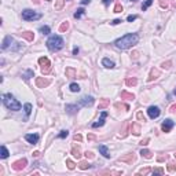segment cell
I'll use <instances>...</instances> for the list:
<instances>
[{"label": "cell", "instance_id": "cell-1", "mask_svg": "<svg viewBox=\"0 0 176 176\" xmlns=\"http://www.w3.org/2000/svg\"><path fill=\"white\" fill-rule=\"evenodd\" d=\"M138 41H139V36L136 33H127L125 36L120 37L118 40H116L114 44L116 47L120 48V50H128V48H131L132 45L138 44Z\"/></svg>", "mask_w": 176, "mask_h": 176}, {"label": "cell", "instance_id": "cell-2", "mask_svg": "<svg viewBox=\"0 0 176 176\" xmlns=\"http://www.w3.org/2000/svg\"><path fill=\"white\" fill-rule=\"evenodd\" d=\"M3 103H4V106H6L9 110H12V112H18V110H21V107H22L21 103H19L11 94H4V95H3Z\"/></svg>", "mask_w": 176, "mask_h": 176}, {"label": "cell", "instance_id": "cell-3", "mask_svg": "<svg viewBox=\"0 0 176 176\" xmlns=\"http://www.w3.org/2000/svg\"><path fill=\"white\" fill-rule=\"evenodd\" d=\"M45 44H47V47H48L50 51H59L62 47H63V39H62L61 36L54 35L47 40Z\"/></svg>", "mask_w": 176, "mask_h": 176}, {"label": "cell", "instance_id": "cell-4", "mask_svg": "<svg viewBox=\"0 0 176 176\" xmlns=\"http://www.w3.org/2000/svg\"><path fill=\"white\" fill-rule=\"evenodd\" d=\"M39 65H40V69H41V73H43V74H48L50 72L53 70L51 62H50V59H48L47 56L39 58Z\"/></svg>", "mask_w": 176, "mask_h": 176}, {"label": "cell", "instance_id": "cell-5", "mask_svg": "<svg viewBox=\"0 0 176 176\" xmlns=\"http://www.w3.org/2000/svg\"><path fill=\"white\" fill-rule=\"evenodd\" d=\"M41 18V14H39V12H36L33 10H24L22 11V19H25V21H36V19H40Z\"/></svg>", "mask_w": 176, "mask_h": 176}, {"label": "cell", "instance_id": "cell-6", "mask_svg": "<svg viewBox=\"0 0 176 176\" xmlns=\"http://www.w3.org/2000/svg\"><path fill=\"white\" fill-rule=\"evenodd\" d=\"M26 164H28L26 158H21V160H18V161H15V162H12V164H11V168H12L14 171H22L24 168L26 167Z\"/></svg>", "mask_w": 176, "mask_h": 176}, {"label": "cell", "instance_id": "cell-7", "mask_svg": "<svg viewBox=\"0 0 176 176\" xmlns=\"http://www.w3.org/2000/svg\"><path fill=\"white\" fill-rule=\"evenodd\" d=\"M51 84L50 79H44V77H37L36 79V87L37 88H47Z\"/></svg>", "mask_w": 176, "mask_h": 176}, {"label": "cell", "instance_id": "cell-8", "mask_svg": "<svg viewBox=\"0 0 176 176\" xmlns=\"http://www.w3.org/2000/svg\"><path fill=\"white\" fill-rule=\"evenodd\" d=\"M173 125H175V123H173L171 118H167V120H164L162 124H161V129H162L164 132H169L172 128H173Z\"/></svg>", "mask_w": 176, "mask_h": 176}, {"label": "cell", "instance_id": "cell-9", "mask_svg": "<svg viewBox=\"0 0 176 176\" xmlns=\"http://www.w3.org/2000/svg\"><path fill=\"white\" fill-rule=\"evenodd\" d=\"M160 113H161V110H160L157 106H150L149 109H147V114H149V117L150 118H157L160 116Z\"/></svg>", "mask_w": 176, "mask_h": 176}, {"label": "cell", "instance_id": "cell-10", "mask_svg": "<svg viewBox=\"0 0 176 176\" xmlns=\"http://www.w3.org/2000/svg\"><path fill=\"white\" fill-rule=\"evenodd\" d=\"M80 107L81 105H76V103H73V105H66L65 106V110H66V113H69V114H76L77 112L80 110Z\"/></svg>", "mask_w": 176, "mask_h": 176}, {"label": "cell", "instance_id": "cell-11", "mask_svg": "<svg viewBox=\"0 0 176 176\" xmlns=\"http://www.w3.org/2000/svg\"><path fill=\"white\" fill-rule=\"evenodd\" d=\"M120 162H127V164H132L133 161H135V154L133 153H128V154H125L123 157H120L118 158Z\"/></svg>", "mask_w": 176, "mask_h": 176}, {"label": "cell", "instance_id": "cell-12", "mask_svg": "<svg viewBox=\"0 0 176 176\" xmlns=\"http://www.w3.org/2000/svg\"><path fill=\"white\" fill-rule=\"evenodd\" d=\"M80 105L85 106V107H91L94 105V98L92 97H83L80 99Z\"/></svg>", "mask_w": 176, "mask_h": 176}, {"label": "cell", "instance_id": "cell-13", "mask_svg": "<svg viewBox=\"0 0 176 176\" xmlns=\"http://www.w3.org/2000/svg\"><path fill=\"white\" fill-rule=\"evenodd\" d=\"M107 117V112H105V110H102V113H100V118L98 120L97 123L92 124V128H99V127H102L103 124H105V118Z\"/></svg>", "mask_w": 176, "mask_h": 176}, {"label": "cell", "instance_id": "cell-14", "mask_svg": "<svg viewBox=\"0 0 176 176\" xmlns=\"http://www.w3.org/2000/svg\"><path fill=\"white\" fill-rule=\"evenodd\" d=\"M14 43V39L11 37V36H6L4 37V40H3V44H1V50H7L10 48V45Z\"/></svg>", "mask_w": 176, "mask_h": 176}, {"label": "cell", "instance_id": "cell-15", "mask_svg": "<svg viewBox=\"0 0 176 176\" xmlns=\"http://www.w3.org/2000/svg\"><path fill=\"white\" fill-rule=\"evenodd\" d=\"M25 139H26L29 143L36 144V143L39 142V135H37V133H26V135H25Z\"/></svg>", "mask_w": 176, "mask_h": 176}, {"label": "cell", "instance_id": "cell-16", "mask_svg": "<svg viewBox=\"0 0 176 176\" xmlns=\"http://www.w3.org/2000/svg\"><path fill=\"white\" fill-rule=\"evenodd\" d=\"M19 35L22 36L24 39H26L28 41H33V40H35V33H33V32H30V30L22 32V33H19Z\"/></svg>", "mask_w": 176, "mask_h": 176}, {"label": "cell", "instance_id": "cell-17", "mask_svg": "<svg viewBox=\"0 0 176 176\" xmlns=\"http://www.w3.org/2000/svg\"><path fill=\"white\" fill-rule=\"evenodd\" d=\"M158 77H160V70H158V69H151V70H150V74H149V79H147V81L157 80Z\"/></svg>", "mask_w": 176, "mask_h": 176}, {"label": "cell", "instance_id": "cell-18", "mask_svg": "<svg viewBox=\"0 0 176 176\" xmlns=\"http://www.w3.org/2000/svg\"><path fill=\"white\" fill-rule=\"evenodd\" d=\"M65 74H66V77H68V79H74V77H76V74H77V72H76L74 68H66Z\"/></svg>", "mask_w": 176, "mask_h": 176}, {"label": "cell", "instance_id": "cell-19", "mask_svg": "<svg viewBox=\"0 0 176 176\" xmlns=\"http://www.w3.org/2000/svg\"><path fill=\"white\" fill-rule=\"evenodd\" d=\"M131 132L135 135V136L141 135V125H139L138 123H132L131 124Z\"/></svg>", "mask_w": 176, "mask_h": 176}, {"label": "cell", "instance_id": "cell-20", "mask_svg": "<svg viewBox=\"0 0 176 176\" xmlns=\"http://www.w3.org/2000/svg\"><path fill=\"white\" fill-rule=\"evenodd\" d=\"M99 151H100V154H102L103 157L110 158V151H109V149L106 147L105 144H100V146H99Z\"/></svg>", "mask_w": 176, "mask_h": 176}, {"label": "cell", "instance_id": "cell-21", "mask_svg": "<svg viewBox=\"0 0 176 176\" xmlns=\"http://www.w3.org/2000/svg\"><path fill=\"white\" fill-rule=\"evenodd\" d=\"M102 65H103L105 68H107V69H113V68H114V62L110 61L109 58H103V59H102Z\"/></svg>", "mask_w": 176, "mask_h": 176}, {"label": "cell", "instance_id": "cell-22", "mask_svg": "<svg viewBox=\"0 0 176 176\" xmlns=\"http://www.w3.org/2000/svg\"><path fill=\"white\" fill-rule=\"evenodd\" d=\"M125 84L128 87H135L138 84V79L136 77H128V79H125Z\"/></svg>", "mask_w": 176, "mask_h": 176}, {"label": "cell", "instance_id": "cell-23", "mask_svg": "<svg viewBox=\"0 0 176 176\" xmlns=\"http://www.w3.org/2000/svg\"><path fill=\"white\" fill-rule=\"evenodd\" d=\"M109 105H110V100H109V99H102V100L99 102V105H98V109H99V110H105Z\"/></svg>", "mask_w": 176, "mask_h": 176}, {"label": "cell", "instance_id": "cell-24", "mask_svg": "<svg viewBox=\"0 0 176 176\" xmlns=\"http://www.w3.org/2000/svg\"><path fill=\"white\" fill-rule=\"evenodd\" d=\"M141 154H142V157H144V158H147V160L153 158V153H151L150 150H147V149H142Z\"/></svg>", "mask_w": 176, "mask_h": 176}, {"label": "cell", "instance_id": "cell-25", "mask_svg": "<svg viewBox=\"0 0 176 176\" xmlns=\"http://www.w3.org/2000/svg\"><path fill=\"white\" fill-rule=\"evenodd\" d=\"M121 99H128V100H132V99H135V95H133L132 92L123 91V92H121Z\"/></svg>", "mask_w": 176, "mask_h": 176}, {"label": "cell", "instance_id": "cell-26", "mask_svg": "<svg viewBox=\"0 0 176 176\" xmlns=\"http://www.w3.org/2000/svg\"><path fill=\"white\" fill-rule=\"evenodd\" d=\"M91 167H92V165H91L89 162H87V161H81V162L79 164V168H80V169H83V171H85V169H89Z\"/></svg>", "mask_w": 176, "mask_h": 176}, {"label": "cell", "instance_id": "cell-27", "mask_svg": "<svg viewBox=\"0 0 176 176\" xmlns=\"http://www.w3.org/2000/svg\"><path fill=\"white\" fill-rule=\"evenodd\" d=\"M68 29H69V22H68V21H65V22H62V24H61V26H59V29H58V30L63 33V32H66Z\"/></svg>", "mask_w": 176, "mask_h": 176}, {"label": "cell", "instance_id": "cell-28", "mask_svg": "<svg viewBox=\"0 0 176 176\" xmlns=\"http://www.w3.org/2000/svg\"><path fill=\"white\" fill-rule=\"evenodd\" d=\"M9 150H7V147H6V146H1V154H0V157H1V158H7V157H9Z\"/></svg>", "mask_w": 176, "mask_h": 176}, {"label": "cell", "instance_id": "cell-29", "mask_svg": "<svg viewBox=\"0 0 176 176\" xmlns=\"http://www.w3.org/2000/svg\"><path fill=\"white\" fill-rule=\"evenodd\" d=\"M72 154H73L76 158H80V157H81V151H80L79 147H73V149H72Z\"/></svg>", "mask_w": 176, "mask_h": 176}, {"label": "cell", "instance_id": "cell-30", "mask_svg": "<svg viewBox=\"0 0 176 176\" xmlns=\"http://www.w3.org/2000/svg\"><path fill=\"white\" fill-rule=\"evenodd\" d=\"M153 1H154V0H146V1L143 3V6H142V10H143V11H146V10H147L150 6L153 4Z\"/></svg>", "mask_w": 176, "mask_h": 176}, {"label": "cell", "instance_id": "cell-31", "mask_svg": "<svg viewBox=\"0 0 176 176\" xmlns=\"http://www.w3.org/2000/svg\"><path fill=\"white\" fill-rule=\"evenodd\" d=\"M84 12H85V11H84V9H79L77 11H76V12H74V18H76V19L81 18L83 15H84Z\"/></svg>", "mask_w": 176, "mask_h": 176}, {"label": "cell", "instance_id": "cell-32", "mask_svg": "<svg viewBox=\"0 0 176 176\" xmlns=\"http://www.w3.org/2000/svg\"><path fill=\"white\" fill-rule=\"evenodd\" d=\"M69 88H70L72 92H79V91H80V85H79V84H76V83H72Z\"/></svg>", "mask_w": 176, "mask_h": 176}, {"label": "cell", "instance_id": "cell-33", "mask_svg": "<svg viewBox=\"0 0 176 176\" xmlns=\"http://www.w3.org/2000/svg\"><path fill=\"white\" fill-rule=\"evenodd\" d=\"M151 172L154 173V175H164V169L162 168H154V169H151Z\"/></svg>", "mask_w": 176, "mask_h": 176}, {"label": "cell", "instance_id": "cell-34", "mask_svg": "<svg viewBox=\"0 0 176 176\" xmlns=\"http://www.w3.org/2000/svg\"><path fill=\"white\" fill-rule=\"evenodd\" d=\"M168 172H175L176 171V164L175 162H168Z\"/></svg>", "mask_w": 176, "mask_h": 176}, {"label": "cell", "instance_id": "cell-35", "mask_svg": "<svg viewBox=\"0 0 176 176\" xmlns=\"http://www.w3.org/2000/svg\"><path fill=\"white\" fill-rule=\"evenodd\" d=\"M24 109H25V113H26V116H29L30 113H32V105H30V103H25Z\"/></svg>", "mask_w": 176, "mask_h": 176}, {"label": "cell", "instance_id": "cell-36", "mask_svg": "<svg viewBox=\"0 0 176 176\" xmlns=\"http://www.w3.org/2000/svg\"><path fill=\"white\" fill-rule=\"evenodd\" d=\"M114 107H116V109H125V110H129V106L124 105V103H116Z\"/></svg>", "mask_w": 176, "mask_h": 176}, {"label": "cell", "instance_id": "cell-37", "mask_svg": "<svg viewBox=\"0 0 176 176\" xmlns=\"http://www.w3.org/2000/svg\"><path fill=\"white\" fill-rule=\"evenodd\" d=\"M22 77H24L25 80L30 79V77H33V70H28L26 73H24V74H22Z\"/></svg>", "mask_w": 176, "mask_h": 176}, {"label": "cell", "instance_id": "cell-38", "mask_svg": "<svg viewBox=\"0 0 176 176\" xmlns=\"http://www.w3.org/2000/svg\"><path fill=\"white\" fill-rule=\"evenodd\" d=\"M68 135H69V131L63 129V131H61V133L58 135V138H59V139H65V138H68Z\"/></svg>", "mask_w": 176, "mask_h": 176}, {"label": "cell", "instance_id": "cell-39", "mask_svg": "<svg viewBox=\"0 0 176 176\" xmlns=\"http://www.w3.org/2000/svg\"><path fill=\"white\" fill-rule=\"evenodd\" d=\"M40 33H43V35H48V33H50V26H41L40 28Z\"/></svg>", "mask_w": 176, "mask_h": 176}, {"label": "cell", "instance_id": "cell-40", "mask_svg": "<svg viewBox=\"0 0 176 176\" xmlns=\"http://www.w3.org/2000/svg\"><path fill=\"white\" fill-rule=\"evenodd\" d=\"M66 165H68L69 169H74V168H76V164H74L72 160H66Z\"/></svg>", "mask_w": 176, "mask_h": 176}, {"label": "cell", "instance_id": "cell-41", "mask_svg": "<svg viewBox=\"0 0 176 176\" xmlns=\"http://www.w3.org/2000/svg\"><path fill=\"white\" fill-rule=\"evenodd\" d=\"M63 3H65V0H58L55 4V10H61L63 7Z\"/></svg>", "mask_w": 176, "mask_h": 176}, {"label": "cell", "instance_id": "cell-42", "mask_svg": "<svg viewBox=\"0 0 176 176\" xmlns=\"http://www.w3.org/2000/svg\"><path fill=\"white\" fill-rule=\"evenodd\" d=\"M114 12H117V14H118V12H123V6H121L120 3H117L114 6Z\"/></svg>", "mask_w": 176, "mask_h": 176}, {"label": "cell", "instance_id": "cell-43", "mask_svg": "<svg viewBox=\"0 0 176 176\" xmlns=\"http://www.w3.org/2000/svg\"><path fill=\"white\" fill-rule=\"evenodd\" d=\"M149 172H151V169H150V168H144V169H141V171L138 172V175H147Z\"/></svg>", "mask_w": 176, "mask_h": 176}, {"label": "cell", "instance_id": "cell-44", "mask_svg": "<svg viewBox=\"0 0 176 176\" xmlns=\"http://www.w3.org/2000/svg\"><path fill=\"white\" fill-rule=\"evenodd\" d=\"M136 118H138L139 121H143V123L146 121V118H144V116H143V113H142V112H138V114H136Z\"/></svg>", "mask_w": 176, "mask_h": 176}, {"label": "cell", "instance_id": "cell-45", "mask_svg": "<svg viewBox=\"0 0 176 176\" xmlns=\"http://www.w3.org/2000/svg\"><path fill=\"white\" fill-rule=\"evenodd\" d=\"M127 128H128V123L124 125V128H123V132H121V138H125L127 136Z\"/></svg>", "mask_w": 176, "mask_h": 176}, {"label": "cell", "instance_id": "cell-46", "mask_svg": "<svg viewBox=\"0 0 176 176\" xmlns=\"http://www.w3.org/2000/svg\"><path fill=\"white\" fill-rule=\"evenodd\" d=\"M85 157H87V160L89 158V160H92L95 156H94V153L92 151H85Z\"/></svg>", "mask_w": 176, "mask_h": 176}, {"label": "cell", "instance_id": "cell-47", "mask_svg": "<svg viewBox=\"0 0 176 176\" xmlns=\"http://www.w3.org/2000/svg\"><path fill=\"white\" fill-rule=\"evenodd\" d=\"M161 66H162L164 69H169V68H171V62H169V61H168V62H164Z\"/></svg>", "mask_w": 176, "mask_h": 176}, {"label": "cell", "instance_id": "cell-48", "mask_svg": "<svg viewBox=\"0 0 176 176\" xmlns=\"http://www.w3.org/2000/svg\"><path fill=\"white\" fill-rule=\"evenodd\" d=\"M81 139H83V136H81L80 133H76V135H74V141H77V142H81Z\"/></svg>", "mask_w": 176, "mask_h": 176}, {"label": "cell", "instance_id": "cell-49", "mask_svg": "<svg viewBox=\"0 0 176 176\" xmlns=\"http://www.w3.org/2000/svg\"><path fill=\"white\" fill-rule=\"evenodd\" d=\"M136 15H129V17L127 18V21H128V22H132V21H135V19H136Z\"/></svg>", "mask_w": 176, "mask_h": 176}, {"label": "cell", "instance_id": "cell-50", "mask_svg": "<svg viewBox=\"0 0 176 176\" xmlns=\"http://www.w3.org/2000/svg\"><path fill=\"white\" fill-rule=\"evenodd\" d=\"M121 22H123L121 19H114V21H112L110 24H112V25H118V24H121Z\"/></svg>", "mask_w": 176, "mask_h": 176}, {"label": "cell", "instance_id": "cell-51", "mask_svg": "<svg viewBox=\"0 0 176 176\" xmlns=\"http://www.w3.org/2000/svg\"><path fill=\"white\" fill-rule=\"evenodd\" d=\"M149 142H150V139H149V138H146V139H143V141L141 142V144H142V146H146Z\"/></svg>", "mask_w": 176, "mask_h": 176}, {"label": "cell", "instance_id": "cell-52", "mask_svg": "<svg viewBox=\"0 0 176 176\" xmlns=\"http://www.w3.org/2000/svg\"><path fill=\"white\" fill-rule=\"evenodd\" d=\"M169 112H171V113H176V105L171 106V107H169Z\"/></svg>", "mask_w": 176, "mask_h": 176}, {"label": "cell", "instance_id": "cell-53", "mask_svg": "<svg viewBox=\"0 0 176 176\" xmlns=\"http://www.w3.org/2000/svg\"><path fill=\"white\" fill-rule=\"evenodd\" d=\"M167 158H168V157H167V154H165V156H160L157 160H158L160 162H161V161H164V160H167Z\"/></svg>", "mask_w": 176, "mask_h": 176}, {"label": "cell", "instance_id": "cell-54", "mask_svg": "<svg viewBox=\"0 0 176 176\" xmlns=\"http://www.w3.org/2000/svg\"><path fill=\"white\" fill-rule=\"evenodd\" d=\"M94 139H95V135L89 133V135H88V141H94Z\"/></svg>", "mask_w": 176, "mask_h": 176}, {"label": "cell", "instance_id": "cell-55", "mask_svg": "<svg viewBox=\"0 0 176 176\" xmlns=\"http://www.w3.org/2000/svg\"><path fill=\"white\" fill-rule=\"evenodd\" d=\"M91 0H81V4H89Z\"/></svg>", "mask_w": 176, "mask_h": 176}, {"label": "cell", "instance_id": "cell-56", "mask_svg": "<svg viewBox=\"0 0 176 176\" xmlns=\"http://www.w3.org/2000/svg\"><path fill=\"white\" fill-rule=\"evenodd\" d=\"M73 54H74V55H77V54H79V48H77V47H74V48H73Z\"/></svg>", "mask_w": 176, "mask_h": 176}, {"label": "cell", "instance_id": "cell-57", "mask_svg": "<svg viewBox=\"0 0 176 176\" xmlns=\"http://www.w3.org/2000/svg\"><path fill=\"white\" fill-rule=\"evenodd\" d=\"M110 3H112V0H103V4H105V6H109Z\"/></svg>", "mask_w": 176, "mask_h": 176}, {"label": "cell", "instance_id": "cell-58", "mask_svg": "<svg viewBox=\"0 0 176 176\" xmlns=\"http://www.w3.org/2000/svg\"><path fill=\"white\" fill-rule=\"evenodd\" d=\"M173 156H175V158H176V153H175V154H173Z\"/></svg>", "mask_w": 176, "mask_h": 176}, {"label": "cell", "instance_id": "cell-59", "mask_svg": "<svg viewBox=\"0 0 176 176\" xmlns=\"http://www.w3.org/2000/svg\"><path fill=\"white\" fill-rule=\"evenodd\" d=\"M45 1H51V0H45Z\"/></svg>", "mask_w": 176, "mask_h": 176}, {"label": "cell", "instance_id": "cell-60", "mask_svg": "<svg viewBox=\"0 0 176 176\" xmlns=\"http://www.w3.org/2000/svg\"><path fill=\"white\" fill-rule=\"evenodd\" d=\"M132 1H138V0H132Z\"/></svg>", "mask_w": 176, "mask_h": 176}, {"label": "cell", "instance_id": "cell-61", "mask_svg": "<svg viewBox=\"0 0 176 176\" xmlns=\"http://www.w3.org/2000/svg\"><path fill=\"white\" fill-rule=\"evenodd\" d=\"M175 95H176V89H175Z\"/></svg>", "mask_w": 176, "mask_h": 176}]
</instances>
